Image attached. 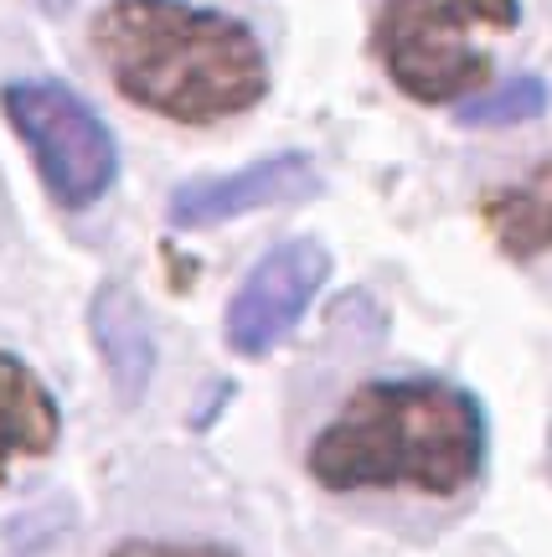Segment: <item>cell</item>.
Returning a JSON list of instances; mask_svg holds the SVG:
<instances>
[{
	"instance_id": "52a82bcc",
	"label": "cell",
	"mask_w": 552,
	"mask_h": 557,
	"mask_svg": "<svg viewBox=\"0 0 552 557\" xmlns=\"http://www.w3.org/2000/svg\"><path fill=\"white\" fill-rule=\"evenodd\" d=\"M88 331H94V346L109 367L119 403H139L156 377V336L145 325L139 299L124 284H99V295L88 305Z\"/></svg>"
},
{
	"instance_id": "277c9868",
	"label": "cell",
	"mask_w": 552,
	"mask_h": 557,
	"mask_svg": "<svg viewBox=\"0 0 552 557\" xmlns=\"http://www.w3.org/2000/svg\"><path fill=\"white\" fill-rule=\"evenodd\" d=\"M0 109L16 129V139L32 150L47 197L62 212H83L114 186L119 145L109 124L58 78H16L0 88Z\"/></svg>"
},
{
	"instance_id": "8fae6325",
	"label": "cell",
	"mask_w": 552,
	"mask_h": 557,
	"mask_svg": "<svg viewBox=\"0 0 552 557\" xmlns=\"http://www.w3.org/2000/svg\"><path fill=\"white\" fill-rule=\"evenodd\" d=\"M103 557H237L233 547H218V542H119L114 553Z\"/></svg>"
},
{
	"instance_id": "30bf717a",
	"label": "cell",
	"mask_w": 552,
	"mask_h": 557,
	"mask_svg": "<svg viewBox=\"0 0 552 557\" xmlns=\"http://www.w3.org/2000/svg\"><path fill=\"white\" fill-rule=\"evenodd\" d=\"M548 114V83L542 78H512V83H495L486 94L459 103L454 120L465 129H506V124H527Z\"/></svg>"
},
{
	"instance_id": "9c48e42d",
	"label": "cell",
	"mask_w": 552,
	"mask_h": 557,
	"mask_svg": "<svg viewBox=\"0 0 552 557\" xmlns=\"http://www.w3.org/2000/svg\"><path fill=\"white\" fill-rule=\"evenodd\" d=\"M480 222L491 227L495 248L506 259L527 263L552 253V156L512 186H495L480 197Z\"/></svg>"
},
{
	"instance_id": "ba28073f",
	"label": "cell",
	"mask_w": 552,
	"mask_h": 557,
	"mask_svg": "<svg viewBox=\"0 0 552 557\" xmlns=\"http://www.w3.org/2000/svg\"><path fill=\"white\" fill-rule=\"evenodd\" d=\"M62 438V408L52 387L16 357L0 351V485L16 459L52 455Z\"/></svg>"
},
{
	"instance_id": "3957f363",
	"label": "cell",
	"mask_w": 552,
	"mask_h": 557,
	"mask_svg": "<svg viewBox=\"0 0 552 557\" xmlns=\"http://www.w3.org/2000/svg\"><path fill=\"white\" fill-rule=\"evenodd\" d=\"M516 26L522 0H382L372 47L397 94L414 103H459L491 83L480 37Z\"/></svg>"
},
{
	"instance_id": "5b68a950",
	"label": "cell",
	"mask_w": 552,
	"mask_h": 557,
	"mask_svg": "<svg viewBox=\"0 0 552 557\" xmlns=\"http://www.w3.org/2000/svg\"><path fill=\"white\" fill-rule=\"evenodd\" d=\"M331 278V253L316 238H290L269 248L263 259L248 269V278L237 284V295L228 299V346L237 357H269L279 341L295 331L305 310L316 305V295Z\"/></svg>"
},
{
	"instance_id": "7a4b0ae2",
	"label": "cell",
	"mask_w": 552,
	"mask_h": 557,
	"mask_svg": "<svg viewBox=\"0 0 552 557\" xmlns=\"http://www.w3.org/2000/svg\"><path fill=\"white\" fill-rule=\"evenodd\" d=\"M103 73L145 114L171 124H222L269 99V58L228 11L192 0H109L94 16Z\"/></svg>"
},
{
	"instance_id": "6da1fadb",
	"label": "cell",
	"mask_w": 552,
	"mask_h": 557,
	"mask_svg": "<svg viewBox=\"0 0 552 557\" xmlns=\"http://www.w3.org/2000/svg\"><path fill=\"white\" fill-rule=\"evenodd\" d=\"M486 408L439 377L361 382L316 434L305 470L320 491H414L429 500L465 496L486 470Z\"/></svg>"
},
{
	"instance_id": "8992f818",
	"label": "cell",
	"mask_w": 552,
	"mask_h": 557,
	"mask_svg": "<svg viewBox=\"0 0 552 557\" xmlns=\"http://www.w3.org/2000/svg\"><path fill=\"white\" fill-rule=\"evenodd\" d=\"M320 191L316 160L284 150V156L254 160L233 176H197L181 181L171 201H165V222L181 233H197V227H218V222L248 218V212H269V207H290Z\"/></svg>"
}]
</instances>
